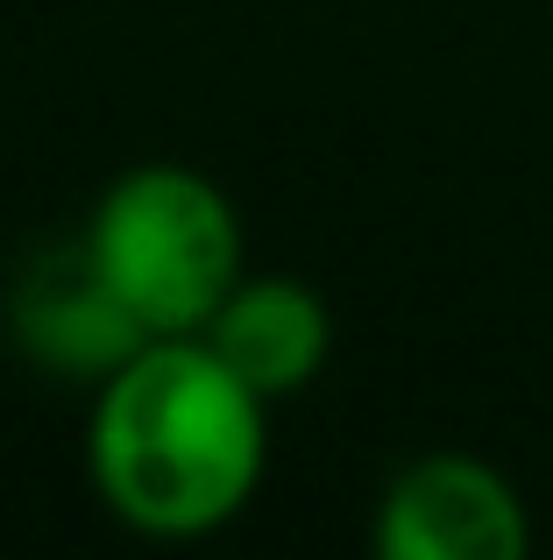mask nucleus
Here are the masks:
<instances>
[{
	"mask_svg": "<svg viewBox=\"0 0 553 560\" xmlns=\"http://www.w3.org/2000/svg\"><path fill=\"white\" fill-rule=\"evenodd\" d=\"M85 262L121 299L142 334H199L221 299L249 277V234L242 206L199 164H128L93 199L79 228Z\"/></svg>",
	"mask_w": 553,
	"mask_h": 560,
	"instance_id": "nucleus-2",
	"label": "nucleus"
},
{
	"mask_svg": "<svg viewBox=\"0 0 553 560\" xmlns=\"http://www.w3.org/2000/svg\"><path fill=\"white\" fill-rule=\"evenodd\" d=\"M199 334H207L213 355H221L242 383H256L270 405L305 397L319 383V370L333 362L327 299L291 270H249Z\"/></svg>",
	"mask_w": 553,
	"mask_h": 560,
	"instance_id": "nucleus-5",
	"label": "nucleus"
},
{
	"mask_svg": "<svg viewBox=\"0 0 553 560\" xmlns=\"http://www.w3.org/2000/svg\"><path fill=\"white\" fill-rule=\"evenodd\" d=\"M369 547L384 560H526L532 511L497 462L433 447L384 482Z\"/></svg>",
	"mask_w": 553,
	"mask_h": 560,
	"instance_id": "nucleus-3",
	"label": "nucleus"
},
{
	"mask_svg": "<svg viewBox=\"0 0 553 560\" xmlns=\"http://www.w3.org/2000/svg\"><path fill=\"white\" fill-rule=\"evenodd\" d=\"M270 411L276 405L213 355L207 334H156L93 383L85 482L136 539H213L270 476Z\"/></svg>",
	"mask_w": 553,
	"mask_h": 560,
	"instance_id": "nucleus-1",
	"label": "nucleus"
},
{
	"mask_svg": "<svg viewBox=\"0 0 553 560\" xmlns=\"http://www.w3.org/2000/svg\"><path fill=\"white\" fill-rule=\"evenodd\" d=\"M8 327H14V348H22L36 370H50L64 383H85V390H93L99 376H114L150 341V334L121 313V299L99 284V270L85 262L79 242L22 270V284H14V299H8Z\"/></svg>",
	"mask_w": 553,
	"mask_h": 560,
	"instance_id": "nucleus-4",
	"label": "nucleus"
}]
</instances>
